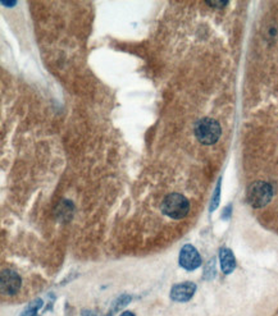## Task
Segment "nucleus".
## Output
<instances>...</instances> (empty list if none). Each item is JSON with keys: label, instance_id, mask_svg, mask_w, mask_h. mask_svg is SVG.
Listing matches in <instances>:
<instances>
[{"label": "nucleus", "instance_id": "423d86ee", "mask_svg": "<svg viewBox=\"0 0 278 316\" xmlns=\"http://www.w3.org/2000/svg\"><path fill=\"white\" fill-rule=\"evenodd\" d=\"M196 292V285L191 282L179 283L172 287L171 298L176 302H188Z\"/></svg>", "mask_w": 278, "mask_h": 316}, {"label": "nucleus", "instance_id": "f257e3e1", "mask_svg": "<svg viewBox=\"0 0 278 316\" xmlns=\"http://www.w3.org/2000/svg\"><path fill=\"white\" fill-rule=\"evenodd\" d=\"M160 210L164 215H167L171 219H183L188 216L190 211V202L181 193H169L168 196L164 197V200L160 204Z\"/></svg>", "mask_w": 278, "mask_h": 316}, {"label": "nucleus", "instance_id": "4468645a", "mask_svg": "<svg viewBox=\"0 0 278 316\" xmlns=\"http://www.w3.org/2000/svg\"><path fill=\"white\" fill-rule=\"evenodd\" d=\"M231 214H232V205H228V206L224 207L222 219H224V221H228V219L231 218Z\"/></svg>", "mask_w": 278, "mask_h": 316}, {"label": "nucleus", "instance_id": "f3484780", "mask_svg": "<svg viewBox=\"0 0 278 316\" xmlns=\"http://www.w3.org/2000/svg\"><path fill=\"white\" fill-rule=\"evenodd\" d=\"M120 316H135V313L131 312V311H125V312L121 313Z\"/></svg>", "mask_w": 278, "mask_h": 316}, {"label": "nucleus", "instance_id": "ddd939ff", "mask_svg": "<svg viewBox=\"0 0 278 316\" xmlns=\"http://www.w3.org/2000/svg\"><path fill=\"white\" fill-rule=\"evenodd\" d=\"M209 7H214V8L222 9L223 7H226L228 4V2H206Z\"/></svg>", "mask_w": 278, "mask_h": 316}, {"label": "nucleus", "instance_id": "f8f14e48", "mask_svg": "<svg viewBox=\"0 0 278 316\" xmlns=\"http://www.w3.org/2000/svg\"><path fill=\"white\" fill-rule=\"evenodd\" d=\"M130 302H131L130 296H127V295L121 296V297L118 298L117 301H115L114 305H113V306H114V307H113V311H117V310H120V308H123L126 305H128Z\"/></svg>", "mask_w": 278, "mask_h": 316}, {"label": "nucleus", "instance_id": "0eeeda50", "mask_svg": "<svg viewBox=\"0 0 278 316\" xmlns=\"http://www.w3.org/2000/svg\"><path fill=\"white\" fill-rule=\"evenodd\" d=\"M219 261H221V269L224 274H231L236 268V259L234 252L227 247H223L219 251Z\"/></svg>", "mask_w": 278, "mask_h": 316}, {"label": "nucleus", "instance_id": "20e7f679", "mask_svg": "<svg viewBox=\"0 0 278 316\" xmlns=\"http://www.w3.org/2000/svg\"><path fill=\"white\" fill-rule=\"evenodd\" d=\"M22 279L14 270L4 269L0 275V289L3 296H14L19 292Z\"/></svg>", "mask_w": 278, "mask_h": 316}, {"label": "nucleus", "instance_id": "dca6fc26", "mask_svg": "<svg viewBox=\"0 0 278 316\" xmlns=\"http://www.w3.org/2000/svg\"><path fill=\"white\" fill-rule=\"evenodd\" d=\"M82 316H98V315H95V313L92 312V311L83 310V311H82Z\"/></svg>", "mask_w": 278, "mask_h": 316}, {"label": "nucleus", "instance_id": "6e6552de", "mask_svg": "<svg viewBox=\"0 0 278 316\" xmlns=\"http://www.w3.org/2000/svg\"><path fill=\"white\" fill-rule=\"evenodd\" d=\"M42 306V300L41 298H37V300L32 301L31 303H29L26 308L21 312L19 316H36L37 311L40 310V307Z\"/></svg>", "mask_w": 278, "mask_h": 316}, {"label": "nucleus", "instance_id": "2eb2a0df", "mask_svg": "<svg viewBox=\"0 0 278 316\" xmlns=\"http://www.w3.org/2000/svg\"><path fill=\"white\" fill-rule=\"evenodd\" d=\"M2 4L6 7H14L17 6V2H2Z\"/></svg>", "mask_w": 278, "mask_h": 316}, {"label": "nucleus", "instance_id": "39448f33", "mask_svg": "<svg viewBox=\"0 0 278 316\" xmlns=\"http://www.w3.org/2000/svg\"><path fill=\"white\" fill-rule=\"evenodd\" d=\"M178 261L183 269L193 272L201 265V257L193 245H184L179 251Z\"/></svg>", "mask_w": 278, "mask_h": 316}, {"label": "nucleus", "instance_id": "7ed1b4c3", "mask_svg": "<svg viewBox=\"0 0 278 316\" xmlns=\"http://www.w3.org/2000/svg\"><path fill=\"white\" fill-rule=\"evenodd\" d=\"M273 189L272 186L267 182H255L249 186L246 192V200L252 207L259 209L265 206L272 200Z\"/></svg>", "mask_w": 278, "mask_h": 316}, {"label": "nucleus", "instance_id": "f03ea898", "mask_svg": "<svg viewBox=\"0 0 278 316\" xmlns=\"http://www.w3.org/2000/svg\"><path fill=\"white\" fill-rule=\"evenodd\" d=\"M196 138L204 145H213L221 137V126L217 120L212 119V118H203V119L198 120L194 128Z\"/></svg>", "mask_w": 278, "mask_h": 316}, {"label": "nucleus", "instance_id": "9b49d317", "mask_svg": "<svg viewBox=\"0 0 278 316\" xmlns=\"http://www.w3.org/2000/svg\"><path fill=\"white\" fill-rule=\"evenodd\" d=\"M70 209H73L72 202H71V201L62 202V204L58 206V216H59V218H60V216H65V219H68V214L72 213Z\"/></svg>", "mask_w": 278, "mask_h": 316}, {"label": "nucleus", "instance_id": "1a4fd4ad", "mask_svg": "<svg viewBox=\"0 0 278 316\" xmlns=\"http://www.w3.org/2000/svg\"><path fill=\"white\" fill-rule=\"evenodd\" d=\"M221 183H222V179H218V183H217L216 189H214V195L213 197H212V201H211V207H209V211L211 213H213L214 210H217V207H218L219 201H221Z\"/></svg>", "mask_w": 278, "mask_h": 316}, {"label": "nucleus", "instance_id": "9d476101", "mask_svg": "<svg viewBox=\"0 0 278 316\" xmlns=\"http://www.w3.org/2000/svg\"><path fill=\"white\" fill-rule=\"evenodd\" d=\"M216 277V259L209 260L204 269V278L205 279H213Z\"/></svg>", "mask_w": 278, "mask_h": 316}]
</instances>
